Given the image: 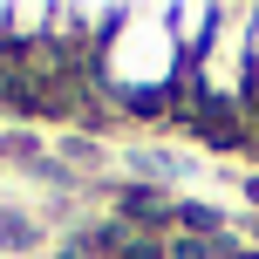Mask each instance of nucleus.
<instances>
[{
  "label": "nucleus",
  "mask_w": 259,
  "mask_h": 259,
  "mask_svg": "<svg viewBox=\"0 0 259 259\" xmlns=\"http://www.w3.org/2000/svg\"><path fill=\"white\" fill-rule=\"evenodd\" d=\"M184 75V55L170 41V7H137L116 14L103 34V82L130 109H164L170 82Z\"/></svg>",
  "instance_id": "f257e3e1"
},
{
  "label": "nucleus",
  "mask_w": 259,
  "mask_h": 259,
  "mask_svg": "<svg viewBox=\"0 0 259 259\" xmlns=\"http://www.w3.org/2000/svg\"><path fill=\"white\" fill-rule=\"evenodd\" d=\"M211 27H219V7H205V0H184V7H170V41H178L184 68H191L198 55H205Z\"/></svg>",
  "instance_id": "f03ea898"
}]
</instances>
